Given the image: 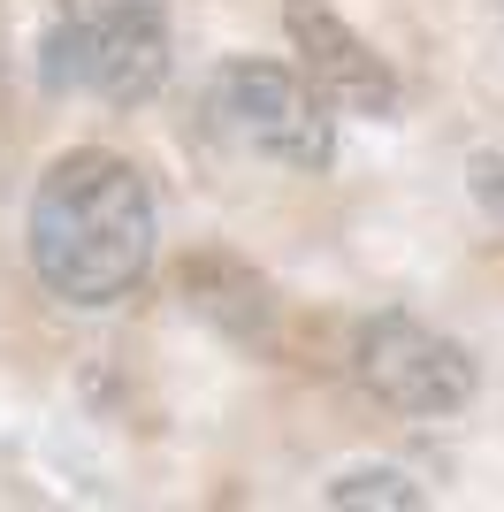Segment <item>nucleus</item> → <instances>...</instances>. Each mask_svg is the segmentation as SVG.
Returning <instances> with one entry per match:
<instances>
[{
    "instance_id": "1",
    "label": "nucleus",
    "mask_w": 504,
    "mask_h": 512,
    "mask_svg": "<svg viewBox=\"0 0 504 512\" xmlns=\"http://www.w3.org/2000/svg\"><path fill=\"white\" fill-rule=\"evenodd\" d=\"M23 245H31V276L46 299L84 306V314L130 299L161 245V207H153L146 169L107 146L54 153L23 214Z\"/></svg>"
},
{
    "instance_id": "2",
    "label": "nucleus",
    "mask_w": 504,
    "mask_h": 512,
    "mask_svg": "<svg viewBox=\"0 0 504 512\" xmlns=\"http://www.w3.org/2000/svg\"><path fill=\"white\" fill-rule=\"evenodd\" d=\"M46 92H84L100 107H146L168 85V0H54L39 39Z\"/></svg>"
},
{
    "instance_id": "3",
    "label": "nucleus",
    "mask_w": 504,
    "mask_h": 512,
    "mask_svg": "<svg viewBox=\"0 0 504 512\" xmlns=\"http://www.w3.org/2000/svg\"><path fill=\"white\" fill-rule=\"evenodd\" d=\"M207 115L230 130L245 153H260V161H283V169H306V176H321L336 161L329 100L283 62H260V54L222 62L214 85H207Z\"/></svg>"
},
{
    "instance_id": "4",
    "label": "nucleus",
    "mask_w": 504,
    "mask_h": 512,
    "mask_svg": "<svg viewBox=\"0 0 504 512\" xmlns=\"http://www.w3.org/2000/svg\"><path fill=\"white\" fill-rule=\"evenodd\" d=\"M352 375L375 406L405 413V421H443L474 398V352L459 337H443L413 314H375L352 337Z\"/></svg>"
},
{
    "instance_id": "5",
    "label": "nucleus",
    "mask_w": 504,
    "mask_h": 512,
    "mask_svg": "<svg viewBox=\"0 0 504 512\" xmlns=\"http://www.w3.org/2000/svg\"><path fill=\"white\" fill-rule=\"evenodd\" d=\"M283 31H291L298 77H306L329 107H344V115H375V123L398 115V100H405L398 69L382 62L329 0H283Z\"/></svg>"
},
{
    "instance_id": "6",
    "label": "nucleus",
    "mask_w": 504,
    "mask_h": 512,
    "mask_svg": "<svg viewBox=\"0 0 504 512\" xmlns=\"http://www.w3.org/2000/svg\"><path fill=\"white\" fill-rule=\"evenodd\" d=\"M176 291H184V306L199 321H214V329L237 337V344H252V337H268V329H275L268 276H252L245 260H230V253H191L184 268H176Z\"/></svg>"
},
{
    "instance_id": "7",
    "label": "nucleus",
    "mask_w": 504,
    "mask_h": 512,
    "mask_svg": "<svg viewBox=\"0 0 504 512\" xmlns=\"http://www.w3.org/2000/svg\"><path fill=\"white\" fill-rule=\"evenodd\" d=\"M321 505H329V512H359V505L420 512V505H428V490H420L405 467H352V474H336L329 490H321Z\"/></svg>"
},
{
    "instance_id": "8",
    "label": "nucleus",
    "mask_w": 504,
    "mask_h": 512,
    "mask_svg": "<svg viewBox=\"0 0 504 512\" xmlns=\"http://www.w3.org/2000/svg\"><path fill=\"white\" fill-rule=\"evenodd\" d=\"M466 192H474L482 214L504 222V153H474V161H466Z\"/></svg>"
}]
</instances>
